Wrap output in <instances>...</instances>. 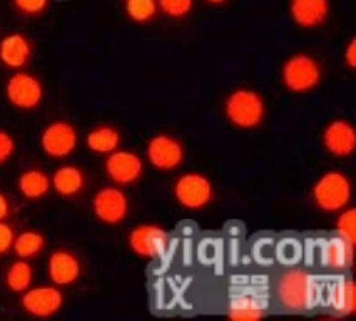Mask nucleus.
I'll return each mask as SVG.
<instances>
[{"label":"nucleus","mask_w":356,"mask_h":321,"mask_svg":"<svg viewBox=\"0 0 356 321\" xmlns=\"http://www.w3.org/2000/svg\"><path fill=\"white\" fill-rule=\"evenodd\" d=\"M320 290L318 281L309 271L289 268L275 283V298L284 311L303 313L316 304Z\"/></svg>","instance_id":"f257e3e1"},{"label":"nucleus","mask_w":356,"mask_h":321,"mask_svg":"<svg viewBox=\"0 0 356 321\" xmlns=\"http://www.w3.org/2000/svg\"><path fill=\"white\" fill-rule=\"evenodd\" d=\"M225 114L227 121L239 129H254L266 117V102L256 90L239 88L226 97Z\"/></svg>","instance_id":"f03ea898"},{"label":"nucleus","mask_w":356,"mask_h":321,"mask_svg":"<svg viewBox=\"0 0 356 321\" xmlns=\"http://www.w3.org/2000/svg\"><path fill=\"white\" fill-rule=\"evenodd\" d=\"M321 79V64L312 54L296 52L281 65V82L293 94H306L316 89Z\"/></svg>","instance_id":"7ed1b4c3"},{"label":"nucleus","mask_w":356,"mask_h":321,"mask_svg":"<svg viewBox=\"0 0 356 321\" xmlns=\"http://www.w3.org/2000/svg\"><path fill=\"white\" fill-rule=\"evenodd\" d=\"M351 181L341 171L323 172L313 184L312 196L314 204L325 213H339L351 201Z\"/></svg>","instance_id":"20e7f679"},{"label":"nucleus","mask_w":356,"mask_h":321,"mask_svg":"<svg viewBox=\"0 0 356 321\" xmlns=\"http://www.w3.org/2000/svg\"><path fill=\"white\" fill-rule=\"evenodd\" d=\"M172 195L177 204L191 211H197L213 201L214 186L208 176L201 172H186L174 183Z\"/></svg>","instance_id":"39448f33"},{"label":"nucleus","mask_w":356,"mask_h":321,"mask_svg":"<svg viewBox=\"0 0 356 321\" xmlns=\"http://www.w3.org/2000/svg\"><path fill=\"white\" fill-rule=\"evenodd\" d=\"M6 97L15 109L34 110L44 101V85L34 74L15 71L6 82Z\"/></svg>","instance_id":"423d86ee"},{"label":"nucleus","mask_w":356,"mask_h":321,"mask_svg":"<svg viewBox=\"0 0 356 321\" xmlns=\"http://www.w3.org/2000/svg\"><path fill=\"white\" fill-rule=\"evenodd\" d=\"M127 245L136 256L156 259L163 256L169 245V233L163 226L143 223L134 226L127 236Z\"/></svg>","instance_id":"0eeeda50"},{"label":"nucleus","mask_w":356,"mask_h":321,"mask_svg":"<svg viewBox=\"0 0 356 321\" xmlns=\"http://www.w3.org/2000/svg\"><path fill=\"white\" fill-rule=\"evenodd\" d=\"M79 133L65 119H57L44 127L40 134V147L49 158L64 159L69 158L77 149Z\"/></svg>","instance_id":"6e6552de"},{"label":"nucleus","mask_w":356,"mask_h":321,"mask_svg":"<svg viewBox=\"0 0 356 321\" xmlns=\"http://www.w3.org/2000/svg\"><path fill=\"white\" fill-rule=\"evenodd\" d=\"M146 158L159 171H174L184 163L183 142L171 134H156L147 141Z\"/></svg>","instance_id":"1a4fd4ad"},{"label":"nucleus","mask_w":356,"mask_h":321,"mask_svg":"<svg viewBox=\"0 0 356 321\" xmlns=\"http://www.w3.org/2000/svg\"><path fill=\"white\" fill-rule=\"evenodd\" d=\"M22 310L34 318H51L64 306V295L56 285L29 288L20 298Z\"/></svg>","instance_id":"9d476101"},{"label":"nucleus","mask_w":356,"mask_h":321,"mask_svg":"<svg viewBox=\"0 0 356 321\" xmlns=\"http://www.w3.org/2000/svg\"><path fill=\"white\" fill-rule=\"evenodd\" d=\"M92 213L101 223L121 224L129 214V199L121 188H102L92 197Z\"/></svg>","instance_id":"9b49d317"},{"label":"nucleus","mask_w":356,"mask_h":321,"mask_svg":"<svg viewBox=\"0 0 356 321\" xmlns=\"http://www.w3.org/2000/svg\"><path fill=\"white\" fill-rule=\"evenodd\" d=\"M104 171L107 178L118 186H129L138 183L144 174L143 158L134 151L118 149L107 154L104 163Z\"/></svg>","instance_id":"f8f14e48"},{"label":"nucleus","mask_w":356,"mask_h":321,"mask_svg":"<svg viewBox=\"0 0 356 321\" xmlns=\"http://www.w3.org/2000/svg\"><path fill=\"white\" fill-rule=\"evenodd\" d=\"M321 141L334 158H348L356 149V131L346 119H334L323 129Z\"/></svg>","instance_id":"ddd939ff"},{"label":"nucleus","mask_w":356,"mask_h":321,"mask_svg":"<svg viewBox=\"0 0 356 321\" xmlns=\"http://www.w3.org/2000/svg\"><path fill=\"white\" fill-rule=\"evenodd\" d=\"M82 263L76 253L69 249H54L47 259V277L56 286H70L79 281Z\"/></svg>","instance_id":"4468645a"},{"label":"nucleus","mask_w":356,"mask_h":321,"mask_svg":"<svg viewBox=\"0 0 356 321\" xmlns=\"http://www.w3.org/2000/svg\"><path fill=\"white\" fill-rule=\"evenodd\" d=\"M34 54V45L22 32H12L0 40V63L12 71L26 69Z\"/></svg>","instance_id":"2eb2a0df"},{"label":"nucleus","mask_w":356,"mask_h":321,"mask_svg":"<svg viewBox=\"0 0 356 321\" xmlns=\"http://www.w3.org/2000/svg\"><path fill=\"white\" fill-rule=\"evenodd\" d=\"M330 12V0H289V17L301 28L321 27Z\"/></svg>","instance_id":"dca6fc26"},{"label":"nucleus","mask_w":356,"mask_h":321,"mask_svg":"<svg viewBox=\"0 0 356 321\" xmlns=\"http://www.w3.org/2000/svg\"><path fill=\"white\" fill-rule=\"evenodd\" d=\"M52 189L62 197H74L81 195L86 188L84 171L74 164H64L54 171L51 178Z\"/></svg>","instance_id":"f3484780"},{"label":"nucleus","mask_w":356,"mask_h":321,"mask_svg":"<svg viewBox=\"0 0 356 321\" xmlns=\"http://www.w3.org/2000/svg\"><path fill=\"white\" fill-rule=\"evenodd\" d=\"M321 263L330 270L343 271L351 268L355 259V245L343 240V238H333L323 245L321 248Z\"/></svg>","instance_id":"a211bd4d"},{"label":"nucleus","mask_w":356,"mask_h":321,"mask_svg":"<svg viewBox=\"0 0 356 321\" xmlns=\"http://www.w3.org/2000/svg\"><path fill=\"white\" fill-rule=\"evenodd\" d=\"M121 131L111 124H97L86 134L87 149L99 156H107L118 151L121 147Z\"/></svg>","instance_id":"6ab92c4d"},{"label":"nucleus","mask_w":356,"mask_h":321,"mask_svg":"<svg viewBox=\"0 0 356 321\" xmlns=\"http://www.w3.org/2000/svg\"><path fill=\"white\" fill-rule=\"evenodd\" d=\"M19 192L26 199H42L44 196L49 195L52 189L51 178L49 174L39 167H29V170L20 172L17 179Z\"/></svg>","instance_id":"aec40b11"},{"label":"nucleus","mask_w":356,"mask_h":321,"mask_svg":"<svg viewBox=\"0 0 356 321\" xmlns=\"http://www.w3.org/2000/svg\"><path fill=\"white\" fill-rule=\"evenodd\" d=\"M330 303L333 310L341 316L353 315L356 311L355 283L350 278L334 283L330 291Z\"/></svg>","instance_id":"412c9836"},{"label":"nucleus","mask_w":356,"mask_h":321,"mask_svg":"<svg viewBox=\"0 0 356 321\" xmlns=\"http://www.w3.org/2000/svg\"><path fill=\"white\" fill-rule=\"evenodd\" d=\"M266 316V308L252 296H239L227 308V318L233 321H258Z\"/></svg>","instance_id":"4be33fe9"},{"label":"nucleus","mask_w":356,"mask_h":321,"mask_svg":"<svg viewBox=\"0 0 356 321\" xmlns=\"http://www.w3.org/2000/svg\"><path fill=\"white\" fill-rule=\"evenodd\" d=\"M34 281V268L29 259H17L10 263L6 271V286L14 293H24Z\"/></svg>","instance_id":"5701e85b"},{"label":"nucleus","mask_w":356,"mask_h":321,"mask_svg":"<svg viewBox=\"0 0 356 321\" xmlns=\"http://www.w3.org/2000/svg\"><path fill=\"white\" fill-rule=\"evenodd\" d=\"M44 248L45 236L35 229H27V231L15 234L14 245H12L15 256L20 259H34L42 253Z\"/></svg>","instance_id":"b1692460"},{"label":"nucleus","mask_w":356,"mask_h":321,"mask_svg":"<svg viewBox=\"0 0 356 321\" xmlns=\"http://www.w3.org/2000/svg\"><path fill=\"white\" fill-rule=\"evenodd\" d=\"M124 12L132 22L149 24L159 14L157 0H124Z\"/></svg>","instance_id":"393cba45"},{"label":"nucleus","mask_w":356,"mask_h":321,"mask_svg":"<svg viewBox=\"0 0 356 321\" xmlns=\"http://www.w3.org/2000/svg\"><path fill=\"white\" fill-rule=\"evenodd\" d=\"M337 234L343 240L353 242L356 245V209L355 208H345L339 211V216L337 217Z\"/></svg>","instance_id":"a878e982"},{"label":"nucleus","mask_w":356,"mask_h":321,"mask_svg":"<svg viewBox=\"0 0 356 321\" xmlns=\"http://www.w3.org/2000/svg\"><path fill=\"white\" fill-rule=\"evenodd\" d=\"M157 7L171 19H184L191 14L194 0H157Z\"/></svg>","instance_id":"bb28decb"},{"label":"nucleus","mask_w":356,"mask_h":321,"mask_svg":"<svg viewBox=\"0 0 356 321\" xmlns=\"http://www.w3.org/2000/svg\"><path fill=\"white\" fill-rule=\"evenodd\" d=\"M12 7L24 17H40L51 6V0H10Z\"/></svg>","instance_id":"cd10ccee"},{"label":"nucleus","mask_w":356,"mask_h":321,"mask_svg":"<svg viewBox=\"0 0 356 321\" xmlns=\"http://www.w3.org/2000/svg\"><path fill=\"white\" fill-rule=\"evenodd\" d=\"M15 139L6 129H0V166L15 154Z\"/></svg>","instance_id":"c85d7f7f"},{"label":"nucleus","mask_w":356,"mask_h":321,"mask_svg":"<svg viewBox=\"0 0 356 321\" xmlns=\"http://www.w3.org/2000/svg\"><path fill=\"white\" fill-rule=\"evenodd\" d=\"M15 233L12 229L10 224H7L6 221H0V256L7 254L12 249L14 245Z\"/></svg>","instance_id":"c756f323"},{"label":"nucleus","mask_w":356,"mask_h":321,"mask_svg":"<svg viewBox=\"0 0 356 321\" xmlns=\"http://www.w3.org/2000/svg\"><path fill=\"white\" fill-rule=\"evenodd\" d=\"M343 60H345L348 69L355 71L356 69V39L355 37H351L350 42H348V45L345 47V52H343Z\"/></svg>","instance_id":"7c9ffc66"},{"label":"nucleus","mask_w":356,"mask_h":321,"mask_svg":"<svg viewBox=\"0 0 356 321\" xmlns=\"http://www.w3.org/2000/svg\"><path fill=\"white\" fill-rule=\"evenodd\" d=\"M10 216V203L6 195L0 192V221H6Z\"/></svg>","instance_id":"2f4dec72"},{"label":"nucleus","mask_w":356,"mask_h":321,"mask_svg":"<svg viewBox=\"0 0 356 321\" xmlns=\"http://www.w3.org/2000/svg\"><path fill=\"white\" fill-rule=\"evenodd\" d=\"M206 2L211 3V6H222V3H226L227 0H206Z\"/></svg>","instance_id":"473e14b6"}]
</instances>
